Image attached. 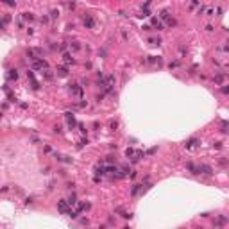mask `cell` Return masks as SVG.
Here are the masks:
<instances>
[{
  "label": "cell",
  "instance_id": "obj_1",
  "mask_svg": "<svg viewBox=\"0 0 229 229\" xmlns=\"http://www.w3.org/2000/svg\"><path fill=\"white\" fill-rule=\"evenodd\" d=\"M199 174H204V176H213V168L209 165H199Z\"/></svg>",
  "mask_w": 229,
  "mask_h": 229
},
{
  "label": "cell",
  "instance_id": "obj_2",
  "mask_svg": "<svg viewBox=\"0 0 229 229\" xmlns=\"http://www.w3.org/2000/svg\"><path fill=\"white\" fill-rule=\"evenodd\" d=\"M82 22H84V27H86V29H93V27H95V20L91 18V15H86Z\"/></svg>",
  "mask_w": 229,
  "mask_h": 229
},
{
  "label": "cell",
  "instance_id": "obj_3",
  "mask_svg": "<svg viewBox=\"0 0 229 229\" xmlns=\"http://www.w3.org/2000/svg\"><path fill=\"white\" fill-rule=\"evenodd\" d=\"M34 68H41V70H43V68H47L48 66V63L45 61V59H34Z\"/></svg>",
  "mask_w": 229,
  "mask_h": 229
},
{
  "label": "cell",
  "instance_id": "obj_4",
  "mask_svg": "<svg viewBox=\"0 0 229 229\" xmlns=\"http://www.w3.org/2000/svg\"><path fill=\"white\" fill-rule=\"evenodd\" d=\"M226 224H227V218L224 217V215H220V217L215 220V226H217V227H222V226H226Z\"/></svg>",
  "mask_w": 229,
  "mask_h": 229
},
{
  "label": "cell",
  "instance_id": "obj_5",
  "mask_svg": "<svg viewBox=\"0 0 229 229\" xmlns=\"http://www.w3.org/2000/svg\"><path fill=\"white\" fill-rule=\"evenodd\" d=\"M186 168L190 170V174H193V176H199V167H195L193 163H188V165H186Z\"/></svg>",
  "mask_w": 229,
  "mask_h": 229
},
{
  "label": "cell",
  "instance_id": "obj_6",
  "mask_svg": "<svg viewBox=\"0 0 229 229\" xmlns=\"http://www.w3.org/2000/svg\"><path fill=\"white\" fill-rule=\"evenodd\" d=\"M57 209H59L61 213H66V211H68V208H66V200H59V202H57Z\"/></svg>",
  "mask_w": 229,
  "mask_h": 229
},
{
  "label": "cell",
  "instance_id": "obj_7",
  "mask_svg": "<svg viewBox=\"0 0 229 229\" xmlns=\"http://www.w3.org/2000/svg\"><path fill=\"white\" fill-rule=\"evenodd\" d=\"M66 114V120H68V123H70V127H74L75 125V118H74V114L72 113H65Z\"/></svg>",
  "mask_w": 229,
  "mask_h": 229
},
{
  "label": "cell",
  "instance_id": "obj_8",
  "mask_svg": "<svg viewBox=\"0 0 229 229\" xmlns=\"http://www.w3.org/2000/svg\"><path fill=\"white\" fill-rule=\"evenodd\" d=\"M140 190H141V184H134V186H132V190H131V195L136 197V195L140 193Z\"/></svg>",
  "mask_w": 229,
  "mask_h": 229
},
{
  "label": "cell",
  "instance_id": "obj_9",
  "mask_svg": "<svg viewBox=\"0 0 229 229\" xmlns=\"http://www.w3.org/2000/svg\"><path fill=\"white\" fill-rule=\"evenodd\" d=\"M116 211H118V213H120V217H122V218H131V217H132V215H131V213H127V211H123V209H122V208H116Z\"/></svg>",
  "mask_w": 229,
  "mask_h": 229
},
{
  "label": "cell",
  "instance_id": "obj_10",
  "mask_svg": "<svg viewBox=\"0 0 229 229\" xmlns=\"http://www.w3.org/2000/svg\"><path fill=\"white\" fill-rule=\"evenodd\" d=\"M152 25L156 27V29H158V31H161L163 29V25H161V22H159L158 20V18H152Z\"/></svg>",
  "mask_w": 229,
  "mask_h": 229
},
{
  "label": "cell",
  "instance_id": "obj_11",
  "mask_svg": "<svg viewBox=\"0 0 229 229\" xmlns=\"http://www.w3.org/2000/svg\"><path fill=\"white\" fill-rule=\"evenodd\" d=\"M25 56L29 57L31 61H34V59H38V57H36V54H34V50H27V52H25Z\"/></svg>",
  "mask_w": 229,
  "mask_h": 229
},
{
  "label": "cell",
  "instance_id": "obj_12",
  "mask_svg": "<svg viewBox=\"0 0 229 229\" xmlns=\"http://www.w3.org/2000/svg\"><path fill=\"white\" fill-rule=\"evenodd\" d=\"M159 15H161V18H163L165 22H168V20H170V15H168V11H167V9H163V11L159 13Z\"/></svg>",
  "mask_w": 229,
  "mask_h": 229
},
{
  "label": "cell",
  "instance_id": "obj_13",
  "mask_svg": "<svg viewBox=\"0 0 229 229\" xmlns=\"http://www.w3.org/2000/svg\"><path fill=\"white\" fill-rule=\"evenodd\" d=\"M66 74H68L66 68H57V75L59 77H66Z\"/></svg>",
  "mask_w": 229,
  "mask_h": 229
},
{
  "label": "cell",
  "instance_id": "obj_14",
  "mask_svg": "<svg viewBox=\"0 0 229 229\" xmlns=\"http://www.w3.org/2000/svg\"><path fill=\"white\" fill-rule=\"evenodd\" d=\"M222 81H224V74H217L215 75V82H217V84H222Z\"/></svg>",
  "mask_w": 229,
  "mask_h": 229
},
{
  "label": "cell",
  "instance_id": "obj_15",
  "mask_svg": "<svg viewBox=\"0 0 229 229\" xmlns=\"http://www.w3.org/2000/svg\"><path fill=\"white\" fill-rule=\"evenodd\" d=\"M65 61L68 63V65H70V63H72V65H74V63H75V59H74V57H72V56H70V54H65Z\"/></svg>",
  "mask_w": 229,
  "mask_h": 229
},
{
  "label": "cell",
  "instance_id": "obj_16",
  "mask_svg": "<svg viewBox=\"0 0 229 229\" xmlns=\"http://www.w3.org/2000/svg\"><path fill=\"white\" fill-rule=\"evenodd\" d=\"M9 79H18V72L16 70H9Z\"/></svg>",
  "mask_w": 229,
  "mask_h": 229
},
{
  "label": "cell",
  "instance_id": "obj_17",
  "mask_svg": "<svg viewBox=\"0 0 229 229\" xmlns=\"http://www.w3.org/2000/svg\"><path fill=\"white\" fill-rule=\"evenodd\" d=\"M66 202H68V204H77V197H75L74 193H72V195H70V199H68Z\"/></svg>",
  "mask_w": 229,
  "mask_h": 229
},
{
  "label": "cell",
  "instance_id": "obj_18",
  "mask_svg": "<svg viewBox=\"0 0 229 229\" xmlns=\"http://www.w3.org/2000/svg\"><path fill=\"white\" fill-rule=\"evenodd\" d=\"M149 43H150V45H159V43H161V39H159V38H150Z\"/></svg>",
  "mask_w": 229,
  "mask_h": 229
},
{
  "label": "cell",
  "instance_id": "obj_19",
  "mask_svg": "<svg viewBox=\"0 0 229 229\" xmlns=\"http://www.w3.org/2000/svg\"><path fill=\"white\" fill-rule=\"evenodd\" d=\"M70 48H74V50H81V45L77 43V41H72V43H70Z\"/></svg>",
  "mask_w": 229,
  "mask_h": 229
},
{
  "label": "cell",
  "instance_id": "obj_20",
  "mask_svg": "<svg viewBox=\"0 0 229 229\" xmlns=\"http://www.w3.org/2000/svg\"><path fill=\"white\" fill-rule=\"evenodd\" d=\"M23 18H25V20H34V15H32V13H23Z\"/></svg>",
  "mask_w": 229,
  "mask_h": 229
},
{
  "label": "cell",
  "instance_id": "obj_21",
  "mask_svg": "<svg viewBox=\"0 0 229 229\" xmlns=\"http://www.w3.org/2000/svg\"><path fill=\"white\" fill-rule=\"evenodd\" d=\"M43 75H45V79H47V81L52 79V72H48V70H45V72H43Z\"/></svg>",
  "mask_w": 229,
  "mask_h": 229
},
{
  "label": "cell",
  "instance_id": "obj_22",
  "mask_svg": "<svg viewBox=\"0 0 229 229\" xmlns=\"http://www.w3.org/2000/svg\"><path fill=\"white\" fill-rule=\"evenodd\" d=\"M50 16H52V18H54V20H56V18L59 16V13L56 11V9H52V11H50Z\"/></svg>",
  "mask_w": 229,
  "mask_h": 229
},
{
  "label": "cell",
  "instance_id": "obj_23",
  "mask_svg": "<svg viewBox=\"0 0 229 229\" xmlns=\"http://www.w3.org/2000/svg\"><path fill=\"white\" fill-rule=\"evenodd\" d=\"M2 2L6 4V6H15V4H16L15 0H2Z\"/></svg>",
  "mask_w": 229,
  "mask_h": 229
},
{
  "label": "cell",
  "instance_id": "obj_24",
  "mask_svg": "<svg viewBox=\"0 0 229 229\" xmlns=\"http://www.w3.org/2000/svg\"><path fill=\"white\" fill-rule=\"evenodd\" d=\"M168 66H170V68H177V66H179V63H177V61H172Z\"/></svg>",
  "mask_w": 229,
  "mask_h": 229
},
{
  "label": "cell",
  "instance_id": "obj_25",
  "mask_svg": "<svg viewBox=\"0 0 229 229\" xmlns=\"http://www.w3.org/2000/svg\"><path fill=\"white\" fill-rule=\"evenodd\" d=\"M220 91H222L224 95H227V93H229V88H227V86H222V90H220Z\"/></svg>",
  "mask_w": 229,
  "mask_h": 229
},
{
  "label": "cell",
  "instance_id": "obj_26",
  "mask_svg": "<svg viewBox=\"0 0 229 229\" xmlns=\"http://www.w3.org/2000/svg\"><path fill=\"white\" fill-rule=\"evenodd\" d=\"M125 154H127V156H132V154H134V150H132V149L129 147V149H127V150H125Z\"/></svg>",
  "mask_w": 229,
  "mask_h": 229
}]
</instances>
